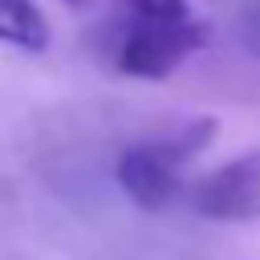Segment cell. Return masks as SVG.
Returning a JSON list of instances; mask_svg holds the SVG:
<instances>
[{
    "label": "cell",
    "instance_id": "8992f818",
    "mask_svg": "<svg viewBox=\"0 0 260 260\" xmlns=\"http://www.w3.org/2000/svg\"><path fill=\"white\" fill-rule=\"evenodd\" d=\"M240 37H244V45L260 57V0H252V4L240 12Z\"/></svg>",
    "mask_w": 260,
    "mask_h": 260
},
{
    "label": "cell",
    "instance_id": "7a4b0ae2",
    "mask_svg": "<svg viewBox=\"0 0 260 260\" xmlns=\"http://www.w3.org/2000/svg\"><path fill=\"white\" fill-rule=\"evenodd\" d=\"M207 41V24L195 16L187 24H134L122 20L118 32V49H114V65L126 77H142V81H162L171 77L191 53H199Z\"/></svg>",
    "mask_w": 260,
    "mask_h": 260
},
{
    "label": "cell",
    "instance_id": "5b68a950",
    "mask_svg": "<svg viewBox=\"0 0 260 260\" xmlns=\"http://www.w3.org/2000/svg\"><path fill=\"white\" fill-rule=\"evenodd\" d=\"M122 16L134 24H187L195 20L191 0H118Z\"/></svg>",
    "mask_w": 260,
    "mask_h": 260
},
{
    "label": "cell",
    "instance_id": "6da1fadb",
    "mask_svg": "<svg viewBox=\"0 0 260 260\" xmlns=\"http://www.w3.org/2000/svg\"><path fill=\"white\" fill-rule=\"evenodd\" d=\"M211 138H215V118H195V122H187V126H179L171 134L134 142L114 162V179L130 195V203H138L146 211L171 207L183 195L187 162L199 158Z\"/></svg>",
    "mask_w": 260,
    "mask_h": 260
},
{
    "label": "cell",
    "instance_id": "277c9868",
    "mask_svg": "<svg viewBox=\"0 0 260 260\" xmlns=\"http://www.w3.org/2000/svg\"><path fill=\"white\" fill-rule=\"evenodd\" d=\"M0 45L20 53L49 49V20L37 8V0H0Z\"/></svg>",
    "mask_w": 260,
    "mask_h": 260
},
{
    "label": "cell",
    "instance_id": "3957f363",
    "mask_svg": "<svg viewBox=\"0 0 260 260\" xmlns=\"http://www.w3.org/2000/svg\"><path fill=\"white\" fill-rule=\"evenodd\" d=\"M187 203L195 215L215 223H248L260 219V150H244L187 187Z\"/></svg>",
    "mask_w": 260,
    "mask_h": 260
},
{
    "label": "cell",
    "instance_id": "52a82bcc",
    "mask_svg": "<svg viewBox=\"0 0 260 260\" xmlns=\"http://www.w3.org/2000/svg\"><path fill=\"white\" fill-rule=\"evenodd\" d=\"M61 4H65V8H73V12H81V8H89L93 0H61Z\"/></svg>",
    "mask_w": 260,
    "mask_h": 260
}]
</instances>
